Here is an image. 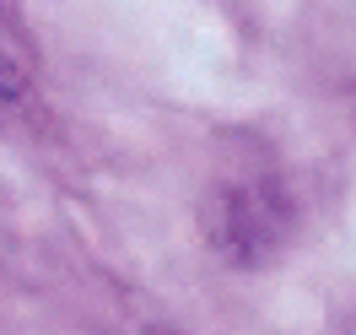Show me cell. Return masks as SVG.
I'll use <instances>...</instances> for the list:
<instances>
[{
    "mask_svg": "<svg viewBox=\"0 0 356 335\" xmlns=\"http://www.w3.org/2000/svg\"><path fill=\"white\" fill-rule=\"evenodd\" d=\"M0 87H6V92H17V76H11V65H6V54H0Z\"/></svg>",
    "mask_w": 356,
    "mask_h": 335,
    "instance_id": "2",
    "label": "cell"
},
{
    "mask_svg": "<svg viewBox=\"0 0 356 335\" xmlns=\"http://www.w3.org/2000/svg\"><path fill=\"white\" fill-rule=\"evenodd\" d=\"M291 195L270 173H238L211 195V238L238 265H265L291 238Z\"/></svg>",
    "mask_w": 356,
    "mask_h": 335,
    "instance_id": "1",
    "label": "cell"
}]
</instances>
